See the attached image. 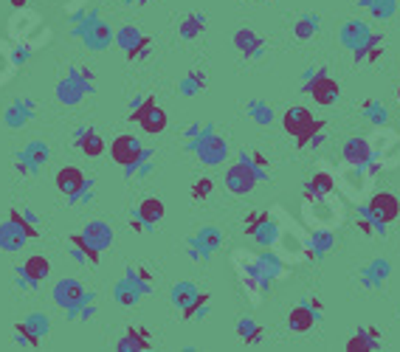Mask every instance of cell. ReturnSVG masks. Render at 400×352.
<instances>
[{
  "label": "cell",
  "instance_id": "cell-56",
  "mask_svg": "<svg viewBox=\"0 0 400 352\" xmlns=\"http://www.w3.org/2000/svg\"><path fill=\"white\" fill-rule=\"evenodd\" d=\"M9 3H12V9H26L31 0H9Z\"/></svg>",
  "mask_w": 400,
  "mask_h": 352
},
{
  "label": "cell",
  "instance_id": "cell-37",
  "mask_svg": "<svg viewBox=\"0 0 400 352\" xmlns=\"http://www.w3.org/2000/svg\"><path fill=\"white\" fill-rule=\"evenodd\" d=\"M333 243H336L333 231H327V229H316L313 234H310V248H307V256H313V259L324 256V254L333 248Z\"/></svg>",
  "mask_w": 400,
  "mask_h": 352
},
{
  "label": "cell",
  "instance_id": "cell-23",
  "mask_svg": "<svg viewBox=\"0 0 400 352\" xmlns=\"http://www.w3.org/2000/svg\"><path fill=\"white\" fill-rule=\"evenodd\" d=\"M336 192V178L330 172H316L313 178L304 184V200H322Z\"/></svg>",
  "mask_w": 400,
  "mask_h": 352
},
{
  "label": "cell",
  "instance_id": "cell-26",
  "mask_svg": "<svg viewBox=\"0 0 400 352\" xmlns=\"http://www.w3.org/2000/svg\"><path fill=\"white\" fill-rule=\"evenodd\" d=\"M26 243H28V237L23 234V229L15 223V220L6 217V223H0V248L9 251V254H15V251H20Z\"/></svg>",
  "mask_w": 400,
  "mask_h": 352
},
{
  "label": "cell",
  "instance_id": "cell-47",
  "mask_svg": "<svg viewBox=\"0 0 400 352\" xmlns=\"http://www.w3.org/2000/svg\"><path fill=\"white\" fill-rule=\"evenodd\" d=\"M397 0H372V3L367 6L369 9V15L375 17V20H389L394 12H397Z\"/></svg>",
  "mask_w": 400,
  "mask_h": 352
},
{
  "label": "cell",
  "instance_id": "cell-49",
  "mask_svg": "<svg viewBox=\"0 0 400 352\" xmlns=\"http://www.w3.org/2000/svg\"><path fill=\"white\" fill-rule=\"evenodd\" d=\"M15 341H17L20 346H40V344H42V341L26 327V322H17V324H15Z\"/></svg>",
  "mask_w": 400,
  "mask_h": 352
},
{
  "label": "cell",
  "instance_id": "cell-45",
  "mask_svg": "<svg viewBox=\"0 0 400 352\" xmlns=\"http://www.w3.org/2000/svg\"><path fill=\"white\" fill-rule=\"evenodd\" d=\"M68 76H73L79 85H85L87 94L96 91V71H94V68H87V65H73V68H68Z\"/></svg>",
  "mask_w": 400,
  "mask_h": 352
},
{
  "label": "cell",
  "instance_id": "cell-44",
  "mask_svg": "<svg viewBox=\"0 0 400 352\" xmlns=\"http://www.w3.org/2000/svg\"><path fill=\"white\" fill-rule=\"evenodd\" d=\"M124 276L136 285L139 290H141V296H147V293H153V274L147 271V268H127L124 271Z\"/></svg>",
  "mask_w": 400,
  "mask_h": 352
},
{
  "label": "cell",
  "instance_id": "cell-57",
  "mask_svg": "<svg viewBox=\"0 0 400 352\" xmlns=\"http://www.w3.org/2000/svg\"><path fill=\"white\" fill-rule=\"evenodd\" d=\"M307 304H310V307H313V310H316V313L322 316V301H319V299H307Z\"/></svg>",
  "mask_w": 400,
  "mask_h": 352
},
{
  "label": "cell",
  "instance_id": "cell-33",
  "mask_svg": "<svg viewBox=\"0 0 400 352\" xmlns=\"http://www.w3.org/2000/svg\"><path fill=\"white\" fill-rule=\"evenodd\" d=\"M352 57H355V65H361V62H378V60L383 57V34H375V31H372L369 42H367V46H361L358 51H352Z\"/></svg>",
  "mask_w": 400,
  "mask_h": 352
},
{
  "label": "cell",
  "instance_id": "cell-53",
  "mask_svg": "<svg viewBox=\"0 0 400 352\" xmlns=\"http://www.w3.org/2000/svg\"><path fill=\"white\" fill-rule=\"evenodd\" d=\"M28 57H31L28 46H17V49L12 51V62H15V65H23V62H28Z\"/></svg>",
  "mask_w": 400,
  "mask_h": 352
},
{
  "label": "cell",
  "instance_id": "cell-12",
  "mask_svg": "<svg viewBox=\"0 0 400 352\" xmlns=\"http://www.w3.org/2000/svg\"><path fill=\"white\" fill-rule=\"evenodd\" d=\"M369 37H372V28L364 20H347L341 26V31H338V39H341V46L347 51H358L361 46L369 42Z\"/></svg>",
  "mask_w": 400,
  "mask_h": 352
},
{
  "label": "cell",
  "instance_id": "cell-5",
  "mask_svg": "<svg viewBox=\"0 0 400 352\" xmlns=\"http://www.w3.org/2000/svg\"><path fill=\"white\" fill-rule=\"evenodd\" d=\"M91 296L85 290V285L79 282V279H60L57 285H54V290H51V299H54V304L57 307H62L65 310V319L68 322H76V310L85 304V299Z\"/></svg>",
  "mask_w": 400,
  "mask_h": 352
},
{
  "label": "cell",
  "instance_id": "cell-54",
  "mask_svg": "<svg viewBox=\"0 0 400 352\" xmlns=\"http://www.w3.org/2000/svg\"><path fill=\"white\" fill-rule=\"evenodd\" d=\"M17 288H20V290H28V293H34L40 285H37V282H31V279H28L23 271H17Z\"/></svg>",
  "mask_w": 400,
  "mask_h": 352
},
{
  "label": "cell",
  "instance_id": "cell-51",
  "mask_svg": "<svg viewBox=\"0 0 400 352\" xmlns=\"http://www.w3.org/2000/svg\"><path fill=\"white\" fill-rule=\"evenodd\" d=\"M150 49H153V39H150V37H144V39L139 42V46H136V49H132L130 54H124V57H127L130 62H136V60H144V57L150 54Z\"/></svg>",
  "mask_w": 400,
  "mask_h": 352
},
{
  "label": "cell",
  "instance_id": "cell-52",
  "mask_svg": "<svg viewBox=\"0 0 400 352\" xmlns=\"http://www.w3.org/2000/svg\"><path fill=\"white\" fill-rule=\"evenodd\" d=\"M15 169H17L20 175H37V169L31 166V161H28L23 152H17V158H15Z\"/></svg>",
  "mask_w": 400,
  "mask_h": 352
},
{
  "label": "cell",
  "instance_id": "cell-35",
  "mask_svg": "<svg viewBox=\"0 0 400 352\" xmlns=\"http://www.w3.org/2000/svg\"><path fill=\"white\" fill-rule=\"evenodd\" d=\"M147 34H141L136 26H121V28H116V37H113V42H116V46L124 51V54H130L132 49H136L139 46V42L144 39Z\"/></svg>",
  "mask_w": 400,
  "mask_h": 352
},
{
  "label": "cell",
  "instance_id": "cell-41",
  "mask_svg": "<svg viewBox=\"0 0 400 352\" xmlns=\"http://www.w3.org/2000/svg\"><path fill=\"white\" fill-rule=\"evenodd\" d=\"M200 290H198V285L195 282H177V285H172V290H169V299H172V304L175 307H181V310H184V307L198 296Z\"/></svg>",
  "mask_w": 400,
  "mask_h": 352
},
{
  "label": "cell",
  "instance_id": "cell-7",
  "mask_svg": "<svg viewBox=\"0 0 400 352\" xmlns=\"http://www.w3.org/2000/svg\"><path fill=\"white\" fill-rule=\"evenodd\" d=\"M302 94L313 96V102L322 105V107H330V105H336L338 96H341V85H338V79L330 76L327 68H322L313 79H307V82L302 85Z\"/></svg>",
  "mask_w": 400,
  "mask_h": 352
},
{
  "label": "cell",
  "instance_id": "cell-22",
  "mask_svg": "<svg viewBox=\"0 0 400 352\" xmlns=\"http://www.w3.org/2000/svg\"><path fill=\"white\" fill-rule=\"evenodd\" d=\"M381 346V330L378 327H358L355 335L347 341V352H372Z\"/></svg>",
  "mask_w": 400,
  "mask_h": 352
},
{
  "label": "cell",
  "instance_id": "cell-55",
  "mask_svg": "<svg viewBox=\"0 0 400 352\" xmlns=\"http://www.w3.org/2000/svg\"><path fill=\"white\" fill-rule=\"evenodd\" d=\"M130 229H132V231H139V234H141V231H147V226H144V220H141V217H139L136 211H132V214H130Z\"/></svg>",
  "mask_w": 400,
  "mask_h": 352
},
{
  "label": "cell",
  "instance_id": "cell-17",
  "mask_svg": "<svg viewBox=\"0 0 400 352\" xmlns=\"http://www.w3.org/2000/svg\"><path fill=\"white\" fill-rule=\"evenodd\" d=\"M150 346H153V338L147 327H127L124 335L116 341L119 352H147Z\"/></svg>",
  "mask_w": 400,
  "mask_h": 352
},
{
  "label": "cell",
  "instance_id": "cell-1",
  "mask_svg": "<svg viewBox=\"0 0 400 352\" xmlns=\"http://www.w3.org/2000/svg\"><path fill=\"white\" fill-rule=\"evenodd\" d=\"M282 127H285L288 136L296 139V147L304 150L316 133H324L327 121H324V118H313V113H310L307 107H290V110H285V116H282Z\"/></svg>",
  "mask_w": 400,
  "mask_h": 352
},
{
  "label": "cell",
  "instance_id": "cell-10",
  "mask_svg": "<svg viewBox=\"0 0 400 352\" xmlns=\"http://www.w3.org/2000/svg\"><path fill=\"white\" fill-rule=\"evenodd\" d=\"M245 234L251 240H256L262 248H271L279 240V226L268 211H251L245 217Z\"/></svg>",
  "mask_w": 400,
  "mask_h": 352
},
{
  "label": "cell",
  "instance_id": "cell-36",
  "mask_svg": "<svg viewBox=\"0 0 400 352\" xmlns=\"http://www.w3.org/2000/svg\"><path fill=\"white\" fill-rule=\"evenodd\" d=\"M9 220H15L28 240L40 237V231H37V214L34 211H28V209H9Z\"/></svg>",
  "mask_w": 400,
  "mask_h": 352
},
{
  "label": "cell",
  "instance_id": "cell-11",
  "mask_svg": "<svg viewBox=\"0 0 400 352\" xmlns=\"http://www.w3.org/2000/svg\"><path fill=\"white\" fill-rule=\"evenodd\" d=\"M372 155H375V150H372L369 139H364V136H352V139H347L344 147H341V158H344V164H349V166H361V169H364V166L372 161Z\"/></svg>",
  "mask_w": 400,
  "mask_h": 352
},
{
  "label": "cell",
  "instance_id": "cell-27",
  "mask_svg": "<svg viewBox=\"0 0 400 352\" xmlns=\"http://www.w3.org/2000/svg\"><path fill=\"white\" fill-rule=\"evenodd\" d=\"M17 271H23L31 282L42 285V282H46V279L51 276V262H49V256H42V254H31Z\"/></svg>",
  "mask_w": 400,
  "mask_h": 352
},
{
  "label": "cell",
  "instance_id": "cell-21",
  "mask_svg": "<svg viewBox=\"0 0 400 352\" xmlns=\"http://www.w3.org/2000/svg\"><path fill=\"white\" fill-rule=\"evenodd\" d=\"M113 37H116V31L107 26V23H102V20H96L91 28H87V34L82 37V42L91 51H105V49H110L113 46Z\"/></svg>",
  "mask_w": 400,
  "mask_h": 352
},
{
  "label": "cell",
  "instance_id": "cell-59",
  "mask_svg": "<svg viewBox=\"0 0 400 352\" xmlns=\"http://www.w3.org/2000/svg\"><path fill=\"white\" fill-rule=\"evenodd\" d=\"M132 3H139V6H147V3H150V0H132Z\"/></svg>",
  "mask_w": 400,
  "mask_h": 352
},
{
  "label": "cell",
  "instance_id": "cell-40",
  "mask_svg": "<svg viewBox=\"0 0 400 352\" xmlns=\"http://www.w3.org/2000/svg\"><path fill=\"white\" fill-rule=\"evenodd\" d=\"M23 155L31 161V166L40 172L42 166L49 164V158H51V150H49V144L46 141H28L26 144V150H23Z\"/></svg>",
  "mask_w": 400,
  "mask_h": 352
},
{
  "label": "cell",
  "instance_id": "cell-62",
  "mask_svg": "<svg viewBox=\"0 0 400 352\" xmlns=\"http://www.w3.org/2000/svg\"><path fill=\"white\" fill-rule=\"evenodd\" d=\"M397 9H400V6H397Z\"/></svg>",
  "mask_w": 400,
  "mask_h": 352
},
{
  "label": "cell",
  "instance_id": "cell-14",
  "mask_svg": "<svg viewBox=\"0 0 400 352\" xmlns=\"http://www.w3.org/2000/svg\"><path fill=\"white\" fill-rule=\"evenodd\" d=\"M316 322H319V313L310 307L307 301H302V304H296L293 310L288 313V330L290 333H296V335H304V333H310L316 327Z\"/></svg>",
  "mask_w": 400,
  "mask_h": 352
},
{
  "label": "cell",
  "instance_id": "cell-32",
  "mask_svg": "<svg viewBox=\"0 0 400 352\" xmlns=\"http://www.w3.org/2000/svg\"><path fill=\"white\" fill-rule=\"evenodd\" d=\"M206 85H209L206 71H189L181 82H177V94L181 96H200L206 91Z\"/></svg>",
  "mask_w": 400,
  "mask_h": 352
},
{
  "label": "cell",
  "instance_id": "cell-8",
  "mask_svg": "<svg viewBox=\"0 0 400 352\" xmlns=\"http://www.w3.org/2000/svg\"><path fill=\"white\" fill-rule=\"evenodd\" d=\"M364 209H367V214L375 220V226H378V234H381V237H383L386 226L394 223V220L400 217V200H397L392 192H375Z\"/></svg>",
  "mask_w": 400,
  "mask_h": 352
},
{
  "label": "cell",
  "instance_id": "cell-2",
  "mask_svg": "<svg viewBox=\"0 0 400 352\" xmlns=\"http://www.w3.org/2000/svg\"><path fill=\"white\" fill-rule=\"evenodd\" d=\"M110 158L124 169L127 178H132V172H136V166L141 161H150L153 158V150H147L136 136L130 133H121L110 141Z\"/></svg>",
  "mask_w": 400,
  "mask_h": 352
},
{
  "label": "cell",
  "instance_id": "cell-15",
  "mask_svg": "<svg viewBox=\"0 0 400 352\" xmlns=\"http://www.w3.org/2000/svg\"><path fill=\"white\" fill-rule=\"evenodd\" d=\"M73 144H76V150H79L82 155H87V158H99V155L107 150L105 139L96 133L94 127H79L76 136H73Z\"/></svg>",
  "mask_w": 400,
  "mask_h": 352
},
{
  "label": "cell",
  "instance_id": "cell-13",
  "mask_svg": "<svg viewBox=\"0 0 400 352\" xmlns=\"http://www.w3.org/2000/svg\"><path fill=\"white\" fill-rule=\"evenodd\" d=\"M234 49H237V54H243L245 60H256L262 51H265V37L262 34H256L254 28H237L234 31Z\"/></svg>",
  "mask_w": 400,
  "mask_h": 352
},
{
  "label": "cell",
  "instance_id": "cell-30",
  "mask_svg": "<svg viewBox=\"0 0 400 352\" xmlns=\"http://www.w3.org/2000/svg\"><path fill=\"white\" fill-rule=\"evenodd\" d=\"M319 31H322V17H319L316 12H307V15L296 17V23H293V37H296L299 42L313 39Z\"/></svg>",
  "mask_w": 400,
  "mask_h": 352
},
{
  "label": "cell",
  "instance_id": "cell-48",
  "mask_svg": "<svg viewBox=\"0 0 400 352\" xmlns=\"http://www.w3.org/2000/svg\"><path fill=\"white\" fill-rule=\"evenodd\" d=\"M248 161H251V166L256 169V175H259V181H268L271 178V164L265 161V155L262 152H243Z\"/></svg>",
  "mask_w": 400,
  "mask_h": 352
},
{
  "label": "cell",
  "instance_id": "cell-34",
  "mask_svg": "<svg viewBox=\"0 0 400 352\" xmlns=\"http://www.w3.org/2000/svg\"><path fill=\"white\" fill-rule=\"evenodd\" d=\"M113 299H116V304H121V307H136V304L141 301V290L124 276V279L116 282V288H113Z\"/></svg>",
  "mask_w": 400,
  "mask_h": 352
},
{
  "label": "cell",
  "instance_id": "cell-38",
  "mask_svg": "<svg viewBox=\"0 0 400 352\" xmlns=\"http://www.w3.org/2000/svg\"><path fill=\"white\" fill-rule=\"evenodd\" d=\"M245 113H248V118L256 121L259 127H268V124L274 121V107H271L268 102H262V99H251V102L245 105Z\"/></svg>",
  "mask_w": 400,
  "mask_h": 352
},
{
  "label": "cell",
  "instance_id": "cell-46",
  "mask_svg": "<svg viewBox=\"0 0 400 352\" xmlns=\"http://www.w3.org/2000/svg\"><path fill=\"white\" fill-rule=\"evenodd\" d=\"M23 322H26V327H28V330H31V333H34L40 341L46 338V335H49V330H51V322H49V316H46V313H31V316H26Z\"/></svg>",
  "mask_w": 400,
  "mask_h": 352
},
{
  "label": "cell",
  "instance_id": "cell-16",
  "mask_svg": "<svg viewBox=\"0 0 400 352\" xmlns=\"http://www.w3.org/2000/svg\"><path fill=\"white\" fill-rule=\"evenodd\" d=\"M254 265H256V276H259L262 288H268V285H271L274 279H279V276L285 274V265H282V259H279L277 254H271V251L259 254V256L254 259Z\"/></svg>",
  "mask_w": 400,
  "mask_h": 352
},
{
  "label": "cell",
  "instance_id": "cell-24",
  "mask_svg": "<svg viewBox=\"0 0 400 352\" xmlns=\"http://www.w3.org/2000/svg\"><path fill=\"white\" fill-rule=\"evenodd\" d=\"M389 274H392L389 259H372L367 268H361L358 279H361V285H364V288H381V285H386Z\"/></svg>",
  "mask_w": 400,
  "mask_h": 352
},
{
  "label": "cell",
  "instance_id": "cell-58",
  "mask_svg": "<svg viewBox=\"0 0 400 352\" xmlns=\"http://www.w3.org/2000/svg\"><path fill=\"white\" fill-rule=\"evenodd\" d=\"M369 3H372V0H358V6H364V9H367Z\"/></svg>",
  "mask_w": 400,
  "mask_h": 352
},
{
  "label": "cell",
  "instance_id": "cell-20",
  "mask_svg": "<svg viewBox=\"0 0 400 352\" xmlns=\"http://www.w3.org/2000/svg\"><path fill=\"white\" fill-rule=\"evenodd\" d=\"M82 237L91 243L96 251H107L110 245H113V229L105 223V220H91V223H87L85 229H82Z\"/></svg>",
  "mask_w": 400,
  "mask_h": 352
},
{
  "label": "cell",
  "instance_id": "cell-60",
  "mask_svg": "<svg viewBox=\"0 0 400 352\" xmlns=\"http://www.w3.org/2000/svg\"><path fill=\"white\" fill-rule=\"evenodd\" d=\"M397 102H400V85H397Z\"/></svg>",
  "mask_w": 400,
  "mask_h": 352
},
{
  "label": "cell",
  "instance_id": "cell-61",
  "mask_svg": "<svg viewBox=\"0 0 400 352\" xmlns=\"http://www.w3.org/2000/svg\"><path fill=\"white\" fill-rule=\"evenodd\" d=\"M127 3H132V0H127Z\"/></svg>",
  "mask_w": 400,
  "mask_h": 352
},
{
  "label": "cell",
  "instance_id": "cell-3",
  "mask_svg": "<svg viewBox=\"0 0 400 352\" xmlns=\"http://www.w3.org/2000/svg\"><path fill=\"white\" fill-rule=\"evenodd\" d=\"M130 121H136L144 133L158 136L166 130V110L155 102V96H141L130 107Z\"/></svg>",
  "mask_w": 400,
  "mask_h": 352
},
{
  "label": "cell",
  "instance_id": "cell-19",
  "mask_svg": "<svg viewBox=\"0 0 400 352\" xmlns=\"http://www.w3.org/2000/svg\"><path fill=\"white\" fill-rule=\"evenodd\" d=\"M54 96H57V102H60V105L73 107V105H79V102L87 96V87H85V85H79L73 76H65V79H60V82H57V87H54Z\"/></svg>",
  "mask_w": 400,
  "mask_h": 352
},
{
  "label": "cell",
  "instance_id": "cell-42",
  "mask_svg": "<svg viewBox=\"0 0 400 352\" xmlns=\"http://www.w3.org/2000/svg\"><path fill=\"white\" fill-rule=\"evenodd\" d=\"M361 113H364V118H367L369 124H375V127H386V121H389V110H386L381 102H375V99H367V102L361 105Z\"/></svg>",
  "mask_w": 400,
  "mask_h": 352
},
{
  "label": "cell",
  "instance_id": "cell-28",
  "mask_svg": "<svg viewBox=\"0 0 400 352\" xmlns=\"http://www.w3.org/2000/svg\"><path fill=\"white\" fill-rule=\"evenodd\" d=\"M136 214L144 220V226H147V229H155V226L161 223V220H164V214H166V206H164L161 197H144V200L139 203Z\"/></svg>",
  "mask_w": 400,
  "mask_h": 352
},
{
  "label": "cell",
  "instance_id": "cell-43",
  "mask_svg": "<svg viewBox=\"0 0 400 352\" xmlns=\"http://www.w3.org/2000/svg\"><path fill=\"white\" fill-rule=\"evenodd\" d=\"M209 299H211V296H209L206 290H200V293L184 307V310H181V319H186V322H189V319H203V316L209 313V307H206Z\"/></svg>",
  "mask_w": 400,
  "mask_h": 352
},
{
  "label": "cell",
  "instance_id": "cell-39",
  "mask_svg": "<svg viewBox=\"0 0 400 352\" xmlns=\"http://www.w3.org/2000/svg\"><path fill=\"white\" fill-rule=\"evenodd\" d=\"M262 335H265V330H262V324H256L254 319H240L237 322V338L240 341H245L248 346H256L259 341H262Z\"/></svg>",
  "mask_w": 400,
  "mask_h": 352
},
{
  "label": "cell",
  "instance_id": "cell-31",
  "mask_svg": "<svg viewBox=\"0 0 400 352\" xmlns=\"http://www.w3.org/2000/svg\"><path fill=\"white\" fill-rule=\"evenodd\" d=\"M203 31H206V15L203 12H189L181 17V23H177V37L181 39H198Z\"/></svg>",
  "mask_w": 400,
  "mask_h": 352
},
{
  "label": "cell",
  "instance_id": "cell-6",
  "mask_svg": "<svg viewBox=\"0 0 400 352\" xmlns=\"http://www.w3.org/2000/svg\"><path fill=\"white\" fill-rule=\"evenodd\" d=\"M189 150L200 158V164H206V166H217V164H223L226 158H229V144H226V139H220L217 133H214V127L209 124V130L200 136V139H195V141H189Z\"/></svg>",
  "mask_w": 400,
  "mask_h": 352
},
{
  "label": "cell",
  "instance_id": "cell-50",
  "mask_svg": "<svg viewBox=\"0 0 400 352\" xmlns=\"http://www.w3.org/2000/svg\"><path fill=\"white\" fill-rule=\"evenodd\" d=\"M211 192H214V181L211 178H206V175H203V178H198L195 184H192V200H206V197H211Z\"/></svg>",
  "mask_w": 400,
  "mask_h": 352
},
{
  "label": "cell",
  "instance_id": "cell-25",
  "mask_svg": "<svg viewBox=\"0 0 400 352\" xmlns=\"http://www.w3.org/2000/svg\"><path fill=\"white\" fill-rule=\"evenodd\" d=\"M68 243H71V256H73L76 262H82V265H99L102 251H96L91 243H87V240L82 237V231H79V234H71Z\"/></svg>",
  "mask_w": 400,
  "mask_h": 352
},
{
  "label": "cell",
  "instance_id": "cell-29",
  "mask_svg": "<svg viewBox=\"0 0 400 352\" xmlns=\"http://www.w3.org/2000/svg\"><path fill=\"white\" fill-rule=\"evenodd\" d=\"M192 245H198L200 248V254L209 259L220 245H223V234H220V229H214V226H206V229H200L192 240H189Z\"/></svg>",
  "mask_w": 400,
  "mask_h": 352
},
{
  "label": "cell",
  "instance_id": "cell-18",
  "mask_svg": "<svg viewBox=\"0 0 400 352\" xmlns=\"http://www.w3.org/2000/svg\"><path fill=\"white\" fill-rule=\"evenodd\" d=\"M34 113H37V105H34V99L23 96V99H15V102L6 107V113H3V121H6V127H12V130H20V127H26V121H28Z\"/></svg>",
  "mask_w": 400,
  "mask_h": 352
},
{
  "label": "cell",
  "instance_id": "cell-9",
  "mask_svg": "<svg viewBox=\"0 0 400 352\" xmlns=\"http://www.w3.org/2000/svg\"><path fill=\"white\" fill-rule=\"evenodd\" d=\"M256 184H259V175H256V169L251 166V161L245 155H240V161L226 169V189L232 195H240V197L251 195Z\"/></svg>",
  "mask_w": 400,
  "mask_h": 352
},
{
  "label": "cell",
  "instance_id": "cell-4",
  "mask_svg": "<svg viewBox=\"0 0 400 352\" xmlns=\"http://www.w3.org/2000/svg\"><path fill=\"white\" fill-rule=\"evenodd\" d=\"M60 195H65L68 203H79V200H91V189H94V178H85V172L79 166H62L54 178Z\"/></svg>",
  "mask_w": 400,
  "mask_h": 352
}]
</instances>
